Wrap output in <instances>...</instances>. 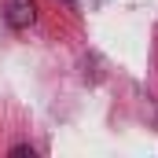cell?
<instances>
[{
    "mask_svg": "<svg viewBox=\"0 0 158 158\" xmlns=\"http://www.w3.org/2000/svg\"><path fill=\"white\" fill-rule=\"evenodd\" d=\"M63 4H66V7H77V0H63Z\"/></svg>",
    "mask_w": 158,
    "mask_h": 158,
    "instance_id": "obj_2",
    "label": "cell"
},
{
    "mask_svg": "<svg viewBox=\"0 0 158 158\" xmlns=\"http://www.w3.org/2000/svg\"><path fill=\"white\" fill-rule=\"evenodd\" d=\"M4 19L11 30H26V26H33L37 7H33V0H4Z\"/></svg>",
    "mask_w": 158,
    "mask_h": 158,
    "instance_id": "obj_1",
    "label": "cell"
}]
</instances>
